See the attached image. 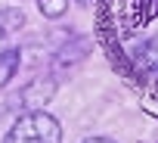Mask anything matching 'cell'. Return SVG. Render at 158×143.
Listing matches in <instances>:
<instances>
[{
	"instance_id": "obj_1",
	"label": "cell",
	"mask_w": 158,
	"mask_h": 143,
	"mask_svg": "<svg viewBox=\"0 0 158 143\" xmlns=\"http://www.w3.org/2000/svg\"><path fill=\"white\" fill-rule=\"evenodd\" d=\"M3 143H62V124L50 112H22Z\"/></svg>"
},
{
	"instance_id": "obj_2",
	"label": "cell",
	"mask_w": 158,
	"mask_h": 143,
	"mask_svg": "<svg viewBox=\"0 0 158 143\" xmlns=\"http://www.w3.org/2000/svg\"><path fill=\"white\" fill-rule=\"evenodd\" d=\"M56 87H59V81L53 78V75H37L34 81H28L22 90H19V106L25 109V112H44V106L56 97Z\"/></svg>"
},
{
	"instance_id": "obj_3",
	"label": "cell",
	"mask_w": 158,
	"mask_h": 143,
	"mask_svg": "<svg viewBox=\"0 0 158 143\" xmlns=\"http://www.w3.org/2000/svg\"><path fill=\"white\" fill-rule=\"evenodd\" d=\"M65 37H62V47L53 53V65H56V72H50V75L59 81V72L62 68H68V65H77L87 53H90V41L84 37V34H71V31H62Z\"/></svg>"
},
{
	"instance_id": "obj_4",
	"label": "cell",
	"mask_w": 158,
	"mask_h": 143,
	"mask_svg": "<svg viewBox=\"0 0 158 143\" xmlns=\"http://www.w3.org/2000/svg\"><path fill=\"white\" fill-rule=\"evenodd\" d=\"M133 65L139 68V72H146V75H158V34L155 37H149V41H143L136 50H133Z\"/></svg>"
},
{
	"instance_id": "obj_5",
	"label": "cell",
	"mask_w": 158,
	"mask_h": 143,
	"mask_svg": "<svg viewBox=\"0 0 158 143\" xmlns=\"http://www.w3.org/2000/svg\"><path fill=\"white\" fill-rule=\"evenodd\" d=\"M22 25H25V13H22V10H13V6L0 10V53L6 50L3 44H6V41L22 28Z\"/></svg>"
},
{
	"instance_id": "obj_6",
	"label": "cell",
	"mask_w": 158,
	"mask_h": 143,
	"mask_svg": "<svg viewBox=\"0 0 158 143\" xmlns=\"http://www.w3.org/2000/svg\"><path fill=\"white\" fill-rule=\"evenodd\" d=\"M19 62H22V50L19 47H6L0 53V90L13 81V75L19 72Z\"/></svg>"
},
{
	"instance_id": "obj_7",
	"label": "cell",
	"mask_w": 158,
	"mask_h": 143,
	"mask_svg": "<svg viewBox=\"0 0 158 143\" xmlns=\"http://www.w3.org/2000/svg\"><path fill=\"white\" fill-rule=\"evenodd\" d=\"M68 3L71 0H37V13L44 16V19H62L65 13H68Z\"/></svg>"
},
{
	"instance_id": "obj_8",
	"label": "cell",
	"mask_w": 158,
	"mask_h": 143,
	"mask_svg": "<svg viewBox=\"0 0 158 143\" xmlns=\"http://www.w3.org/2000/svg\"><path fill=\"white\" fill-rule=\"evenodd\" d=\"M81 143H115L112 137H99V134H93V137H84Z\"/></svg>"
},
{
	"instance_id": "obj_9",
	"label": "cell",
	"mask_w": 158,
	"mask_h": 143,
	"mask_svg": "<svg viewBox=\"0 0 158 143\" xmlns=\"http://www.w3.org/2000/svg\"><path fill=\"white\" fill-rule=\"evenodd\" d=\"M77 3H81V6H90V3H93V0H77Z\"/></svg>"
}]
</instances>
